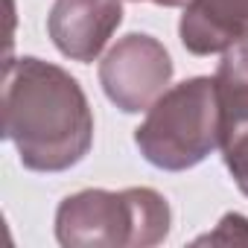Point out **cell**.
I'll return each mask as SVG.
<instances>
[{
	"mask_svg": "<svg viewBox=\"0 0 248 248\" xmlns=\"http://www.w3.org/2000/svg\"><path fill=\"white\" fill-rule=\"evenodd\" d=\"M21 79L24 132L12 138L21 140L24 161L41 170H59L79 161L91 140V117L76 82L35 59L24 62Z\"/></svg>",
	"mask_w": 248,
	"mask_h": 248,
	"instance_id": "cell-1",
	"label": "cell"
},
{
	"mask_svg": "<svg viewBox=\"0 0 248 248\" xmlns=\"http://www.w3.org/2000/svg\"><path fill=\"white\" fill-rule=\"evenodd\" d=\"M222 143V108L216 82L193 79L158 99L149 120L138 129L143 155L167 170H181Z\"/></svg>",
	"mask_w": 248,
	"mask_h": 248,
	"instance_id": "cell-2",
	"label": "cell"
},
{
	"mask_svg": "<svg viewBox=\"0 0 248 248\" xmlns=\"http://www.w3.org/2000/svg\"><path fill=\"white\" fill-rule=\"evenodd\" d=\"M170 79V56L149 35H129L102 64V82L123 111H140Z\"/></svg>",
	"mask_w": 248,
	"mask_h": 248,
	"instance_id": "cell-3",
	"label": "cell"
},
{
	"mask_svg": "<svg viewBox=\"0 0 248 248\" xmlns=\"http://www.w3.org/2000/svg\"><path fill=\"white\" fill-rule=\"evenodd\" d=\"M120 24V0H59L53 9V38L73 59H91Z\"/></svg>",
	"mask_w": 248,
	"mask_h": 248,
	"instance_id": "cell-4",
	"label": "cell"
},
{
	"mask_svg": "<svg viewBox=\"0 0 248 248\" xmlns=\"http://www.w3.org/2000/svg\"><path fill=\"white\" fill-rule=\"evenodd\" d=\"M248 35V0H193L181 38L193 53H213Z\"/></svg>",
	"mask_w": 248,
	"mask_h": 248,
	"instance_id": "cell-5",
	"label": "cell"
},
{
	"mask_svg": "<svg viewBox=\"0 0 248 248\" xmlns=\"http://www.w3.org/2000/svg\"><path fill=\"white\" fill-rule=\"evenodd\" d=\"M216 93L222 108V143L248 129V41L233 47L216 76Z\"/></svg>",
	"mask_w": 248,
	"mask_h": 248,
	"instance_id": "cell-6",
	"label": "cell"
},
{
	"mask_svg": "<svg viewBox=\"0 0 248 248\" xmlns=\"http://www.w3.org/2000/svg\"><path fill=\"white\" fill-rule=\"evenodd\" d=\"M155 3H167V6H178V3H193V0H155Z\"/></svg>",
	"mask_w": 248,
	"mask_h": 248,
	"instance_id": "cell-7",
	"label": "cell"
}]
</instances>
